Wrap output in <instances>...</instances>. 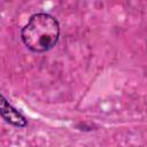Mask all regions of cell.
<instances>
[{
    "mask_svg": "<svg viewBox=\"0 0 147 147\" xmlns=\"http://www.w3.org/2000/svg\"><path fill=\"white\" fill-rule=\"evenodd\" d=\"M60 37L57 20L46 13L33 14L21 31L23 44L31 52L44 53L52 49Z\"/></svg>",
    "mask_w": 147,
    "mask_h": 147,
    "instance_id": "cell-1",
    "label": "cell"
},
{
    "mask_svg": "<svg viewBox=\"0 0 147 147\" xmlns=\"http://www.w3.org/2000/svg\"><path fill=\"white\" fill-rule=\"evenodd\" d=\"M0 116L8 124L14 125L16 127H24L28 124L26 118L8 102V100L1 93H0Z\"/></svg>",
    "mask_w": 147,
    "mask_h": 147,
    "instance_id": "cell-2",
    "label": "cell"
}]
</instances>
